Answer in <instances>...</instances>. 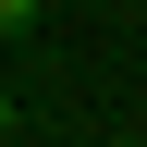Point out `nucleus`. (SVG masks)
Returning <instances> with one entry per match:
<instances>
[{"instance_id":"nucleus-1","label":"nucleus","mask_w":147,"mask_h":147,"mask_svg":"<svg viewBox=\"0 0 147 147\" xmlns=\"http://www.w3.org/2000/svg\"><path fill=\"white\" fill-rule=\"evenodd\" d=\"M37 12H49V0H0V37H25V25H37Z\"/></svg>"},{"instance_id":"nucleus-2","label":"nucleus","mask_w":147,"mask_h":147,"mask_svg":"<svg viewBox=\"0 0 147 147\" xmlns=\"http://www.w3.org/2000/svg\"><path fill=\"white\" fill-rule=\"evenodd\" d=\"M0 135H12V98H0Z\"/></svg>"}]
</instances>
